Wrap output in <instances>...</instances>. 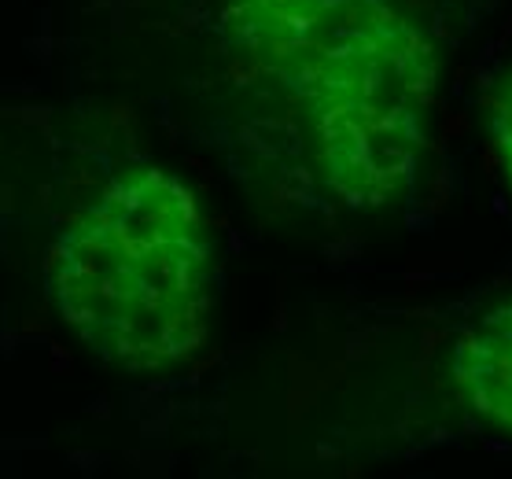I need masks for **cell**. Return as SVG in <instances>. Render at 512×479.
<instances>
[{"mask_svg": "<svg viewBox=\"0 0 512 479\" xmlns=\"http://www.w3.org/2000/svg\"><path fill=\"white\" fill-rule=\"evenodd\" d=\"M218 34L303 126L339 203L373 211L406 192L428 141L439 56L395 0H222Z\"/></svg>", "mask_w": 512, "mask_h": 479, "instance_id": "1", "label": "cell"}, {"mask_svg": "<svg viewBox=\"0 0 512 479\" xmlns=\"http://www.w3.org/2000/svg\"><path fill=\"white\" fill-rule=\"evenodd\" d=\"M48 295L107 365L159 373L188 362L214 314V247L192 188L159 166L107 177L59 229Z\"/></svg>", "mask_w": 512, "mask_h": 479, "instance_id": "2", "label": "cell"}, {"mask_svg": "<svg viewBox=\"0 0 512 479\" xmlns=\"http://www.w3.org/2000/svg\"><path fill=\"white\" fill-rule=\"evenodd\" d=\"M450 373L461 402L479 421L512 435V299L461 332Z\"/></svg>", "mask_w": 512, "mask_h": 479, "instance_id": "3", "label": "cell"}, {"mask_svg": "<svg viewBox=\"0 0 512 479\" xmlns=\"http://www.w3.org/2000/svg\"><path fill=\"white\" fill-rule=\"evenodd\" d=\"M490 133H494V148L501 155V166L512 181V71L505 74V82L494 100V115H490Z\"/></svg>", "mask_w": 512, "mask_h": 479, "instance_id": "4", "label": "cell"}]
</instances>
